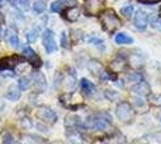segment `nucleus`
<instances>
[{"instance_id": "obj_9", "label": "nucleus", "mask_w": 161, "mask_h": 144, "mask_svg": "<svg viewBox=\"0 0 161 144\" xmlns=\"http://www.w3.org/2000/svg\"><path fill=\"white\" fill-rule=\"evenodd\" d=\"M134 24L137 29H144L148 25V16L144 11L138 10L134 17Z\"/></svg>"}, {"instance_id": "obj_7", "label": "nucleus", "mask_w": 161, "mask_h": 144, "mask_svg": "<svg viewBox=\"0 0 161 144\" xmlns=\"http://www.w3.org/2000/svg\"><path fill=\"white\" fill-rule=\"evenodd\" d=\"M76 5H77V0H55L51 5V11L52 12H61L66 7L76 6Z\"/></svg>"}, {"instance_id": "obj_31", "label": "nucleus", "mask_w": 161, "mask_h": 144, "mask_svg": "<svg viewBox=\"0 0 161 144\" xmlns=\"http://www.w3.org/2000/svg\"><path fill=\"white\" fill-rule=\"evenodd\" d=\"M3 1H4V0H0V6L3 5Z\"/></svg>"}, {"instance_id": "obj_20", "label": "nucleus", "mask_w": 161, "mask_h": 144, "mask_svg": "<svg viewBox=\"0 0 161 144\" xmlns=\"http://www.w3.org/2000/svg\"><path fill=\"white\" fill-rule=\"evenodd\" d=\"M69 142L71 144H82L83 143V138H82V136H80V133L74 132V133H71L69 136Z\"/></svg>"}, {"instance_id": "obj_26", "label": "nucleus", "mask_w": 161, "mask_h": 144, "mask_svg": "<svg viewBox=\"0 0 161 144\" xmlns=\"http://www.w3.org/2000/svg\"><path fill=\"white\" fill-rule=\"evenodd\" d=\"M142 79V77L140 73H136V72H132L128 76V81L129 82H136V83H140Z\"/></svg>"}, {"instance_id": "obj_11", "label": "nucleus", "mask_w": 161, "mask_h": 144, "mask_svg": "<svg viewBox=\"0 0 161 144\" xmlns=\"http://www.w3.org/2000/svg\"><path fill=\"white\" fill-rule=\"evenodd\" d=\"M63 12V17L69 22H75L78 19V17H80V8L77 6H70V7H66L64 11H61Z\"/></svg>"}, {"instance_id": "obj_8", "label": "nucleus", "mask_w": 161, "mask_h": 144, "mask_svg": "<svg viewBox=\"0 0 161 144\" xmlns=\"http://www.w3.org/2000/svg\"><path fill=\"white\" fill-rule=\"evenodd\" d=\"M23 56L27 58L34 67H39V66H41V64H42L40 60V58L37 56V54L35 53V51H34L33 48H30V47L23 48Z\"/></svg>"}, {"instance_id": "obj_17", "label": "nucleus", "mask_w": 161, "mask_h": 144, "mask_svg": "<svg viewBox=\"0 0 161 144\" xmlns=\"http://www.w3.org/2000/svg\"><path fill=\"white\" fill-rule=\"evenodd\" d=\"M6 41L7 43H8V46L12 48H18V46H19V40H18V36L14 34V33H12V31H7L6 34Z\"/></svg>"}, {"instance_id": "obj_3", "label": "nucleus", "mask_w": 161, "mask_h": 144, "mask_svg": "<svg viewBox=\"0 0 161 144\" xmlns=\"http://www.w3.org/2000/svg\"><path fill=\"white\" fill-rule=\"evenodd\" d=\"M42 45L45 47V51L48 54H52L54 52H57V43L54 40V33L51 29H46L42 33Z\"/></svg>"}, {"instance_id": "obj_23", "label": "nucleus", "mask_w": 161, "mask_h": 144, "mask_svg": "<svg viewBox=\"0 0 161 144\" xmlns=\"http://www.w3.org/2000/svg\"><path fill=\"white\" fill-rule=\"evenodd\" d=\"M121 14H124L126 18H130L134 14V6L132 5H126V6L121 7Z\"/></svg>"}, {"instance_id": "obj_6", "label": "nucleus", "mask_w": 161, "mask_h": 144, "mask_svg": "<svg viewBox=\"0 0 161 144\" xmlns=\"http://www.w3.org/2000/svg\"><path fill=\"white\" fill-rule=\"evenodd\" d=\"M31 84H33L34 89L37 90L39 93H43L47 89V81L43 73L41 72H35L31 76Z\"/></svg>"}, {"instance_id": "obj_10", "label": "nucleus", "mask_w": 161, "mask_h": 144, "mask_svg": "<svg viewBox=\"0 0 161 144\" xmlns=\"http://www.w3.org/2000/svg\"><path fill=\"white\" fill-rule=\"evenodd\" d=\"M86 1V12H87L89 16H94V14H97L100 12L101 8V3L100 0H84Z\"/></svg>"}, {"instance_id": "obj_16", "label": "nucleus", "mask_w": 161, "mask_h": 144, "mask_svg": "<svg viewBox=\"0 0 161 144\" xmlns=\"http://www.w3.org/2000/svg\"><path fill=\"white\" fill-rule=\"evenodd\" d=\"M125 66H126V61H125L123 58H120V56L115 58L113 61L111 62V67H112V70L115 71V72H119L121 70H124Z\"/></svg>"}, {"instance_id": "obj_5", "label": "nucleus", "mask_w": 161, "mask_h": 144, "mask_svg": "<svg viewBox=\"0 0 161 144\" xmlns=\"http://www.w3.org/2000/svg\"><path fill=\"white\" fill-rule=\"evenodd\" d=\"M36 115L39 119H41L42 121H46L49 124H54L57 121V114L52 108L49 107H40L37 112H36Z\"/></svg>"}, {"instance_id": "obj_24", "label": "nucleus", "mask_w": 161, "mask_h": 144, "mask_svg": "<svg viewBox=\"0 0 161 144\" xmlns=\"http://www.w3.org/2000/svg\"><path fill=\"white\" fill-rule=\"evenodd\" d=\"M88 67H89V70L93 72V73H99L101 71V65L99 64L97 61H95V60H93V61L89 62V65H88Z\"/></svg>"}, {"instance_id": "obj_1", "label": "nucleus", "mask_w": 161, "mask_h": 144, "mask_svg": "<svg viewBox=\"0 0 161 144\" xmlns=\"http://www.w3.org/2000/svg\"><path fill=\"white\" fill-rule=\"evenodd\" d=\"M101 24L102 28L107 31V33H113L121 25V22L119 19V17L115 14L114 11L112 10H106L101 13Z\"/></svg>"}, {"instance_id": "obj_2", "label": "nucleus", "mask_w": 161, "mask_h": 144, "mask_svg": "<svg viewBox=\"0 0 161 144\" xmlns=\"http://www.w3.org/2000/svg\"><path fill=\"white\" fill-rule=\"evenodd\" d=\"M117 118L123 121V123H128L134 117V109L131 108V104L128 102H121L118 104L117 110H115Z\"/></svg>"}, {"instance_id": "obj_14", "label": "nucleus", "mask_w": 161, "mask_h": 144, "mask_svg": "<svg viewBox=\"0 0 161 144\" xmlns=\"http://www.w3.org/2000/svg\"><path fill=\"white\" fill-rule=\"evenodd\" d=\"M80 85L82 91L86 94V95H92L95 91V87L92 82H89L87 78H82L80 81Z\"/></svg>"}, {"instance_id": "obj_18", "label": "nucleus", "mask_w": 161, "mask_h": 144, "mask_svg": "<svg viewBox=\"0 0 161 144\" xmlns=\"http://www.w3.org/2000/svg\"><path fill=\"white\" fill-rule=\"evenodd\" d=\"M115 43H118V45H130V43H132V37H130L129 35H126L125 33H120V34H117L115 36Z\"/></svg>"}, {"instance_id": "obj_27", "label": "nucleus", "mask_w": 161, "mask_h": 144, "mask_svg": "<svg viewBox=\"0 0 161 144\" xmlns=\"http://www.w3.org/2000/svg\"><path fill=\"white\" fill-rule=\"evenodd\" d=\"M36 37H37V31L36 30H30V31H28L27 34V39H28V42H35L36 40Z\"/></svg>"}, {"instance_id": "obj_19", "label": "nucleus", "mask_w": 161, "mask_h": 144, "mask_svg": "<svg viewBox=\"0 0 161 144\" xmlns=\"http://www.w3.org/2000/svg\"><path fill=\"white\" fill-rule=\"evenodd\" d=\"M33 10L36 13H42L46 10V3L43 0H36L33 4Z\"/></svg>"}, {"instance_id": "obj_25", "label": "nucleus", "mask_w": 161, "mask_h": 144, "mask_svg": "<svg viewBox=\"0 0 161 144\" xmlns=\"http://www.w3.org/2000/svg\"><path fill=\"white\" fill-rule=\"evenodd\" d=\"M3 144H17V143H16V141H14V138L12 135L5 133L4 137H3Z\"/></svg>"}, {"instance_id": "obj_4", "label": "nucleus", "mask_w": 161, "mask_h": 144, "mask_svg": "<svg viewBox=\"0 0 161 144\" xmlns=\"http://www.w3.org/2000/svg\"><path fill=\"white\" fill-rule=\"evenodd\" d=\"M23 62V59L14 55V56H6L0 59V71H6V70H14L18 65Z\"/></svg>"}, {"instance_id": "obj_12", "label": "nucleus", "mask_w": 161, "mask_h": 144, "mask_svg": "<svg viewBox=\"0 0 161 144\" xmlns=\"http://www.w3.org/2000/svg\"><path fill=\"white\" fill-rule=\"evenodd\" d=\"M89 126L94 127L96 130H106L109 126L107 119H103L102 117H94L89 119Z\"/></svg>"}, {"instance_id": "obj_21", "label": "nucleus", "mask_w": 161, "mask_h": 144, "mask_svg": "<svg viewBox=\"0 0 161 144\" xmlns=\"http://www.w3.org/2000/svg\"><path fill=\"white\" fill-rule=\"evenodd\" d=\"M87 41L89 42V43H92V45L96 46V47H99V48L103 47V41H102L101 39H99V37H96V36H88Z\"/></svg>"}, {"instance_id": "obj_30", "label": "nucleus", "mask_w": 161, "mask_h": 144, "mask_svg": "<svg viewBox=\"0 0 161 144\" xmlns=\"http://www.w3.org/2000/svg\"><path fill=\"white\" fill-rule=\"evenodd\" d=\"M3 36H4V33H3V29L0 28V40L3 39Z\"/></svg>"}, {"instance_id": "obj_15", "label": "nucleus", "mask_w": 161, "mask_h": 144, "mask_svg": "<svg viewBox=\"0 0 161 144\" xmlns=\"http://www.w3.org/2000/svg\"><path fill=\"white\" fill-rule=\"evenodd\" d=\"M131 91H134V93H136V94H138L140 96L147 95L148 93H149V85L144 82H140V83H137L135 87L131 88Z\"/></svg>"}, {"instance_id": "obj_29", "label": "nucleus", "mask_w": 161, "mask_h": 144, "mask_svg": "<svg viewBox=\"0 0 161 144\" xmlns=\"http://www.w3.org/2000/svg\"><path fill=\"white\" fill-rule=\"evenodd\" d=\"M140 3H143V4H155V3H158V1H160V0H138Z\"/></svg>"}, {"instance_id": "obj_13", "label": "nucleus", "mask_w": 161, "mask_h": 144, "mask_svg": "<svg viewBox=\"0 0 161 144\" xmlns=\"http://www.w3.org/2000/svg\"><path fill=\"white\" fill-rule=\"evenodd\" d=\"M8 101H18L20 97V89L19 87H16V85H11L8 89H7L6 94H5Z\"/></svg>"}, {"instance_id": "obj_22", "label": "nucleus", "mask_w": 161, "mask_h": 144, "mask_svg": "<svg viewBox=\"0 0 161 144\" xmlns=\"http://www.w3.org/2000/svg\"><path fill=\"white\" fill-rule=\"evenodd\" d=\"M31 79L30 78H28V77H23V78H20L19 82H18V87H19L20 90H27L29 87H30V84H31V82H30Z\"/></svg>"}, {"instance_id": "obj_28", "label": "nucleus", "mask_w": 161, "mask_h": 144, "mask_svg": "<svg viewBox=\"0 0 161 144\" xmlns=\"http://www.w3.org/2000/svg\"><path fill=\"white\" fill-rule=\"evenodd\" d=\"M60 43H61V47L64 48H67L69 47V41H67V35L65 31H63L61 33V36H60Z\"/></svg>"}]
</instances>
